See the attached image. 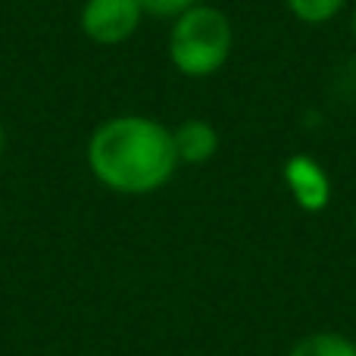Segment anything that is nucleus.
I'll use <instances>...</instances> for the list:
<instances>
[{"label":"nucleus","mask_w":356,"mask_h":356,"mask_svg":"<svg viewBox=\"0 0 356 356\" xmlns=\"http://www.w3.org/2000/svg\"><path fill=\"white\" fill-rule=\"evenodd\" d=\"M88 169L106 191L144 197L166 188L181 166L172 129L160 119L125 113L104 119L88 138Z\"/></svg>","instance_id":"1"},{"label":"nucleus","mask_w":356,"mask_h":356,"mask_svg":"<svg viewBox=\"0 0 356 356\" xmlns=\"http://www.w3.org/2000/svg\"><path fill=\"white\" fill-rule=\"evenodd\" d=\"M234 47L232 19L209 3H197L172 19L166 41L169 63L184 79H209L228 63Z\"/></svg>","instance_id":"2"},{"label":"nucleus","mask_w":356,"mask_h":356,"mask_svg":"<svg viewBox=\"0 0 356 356\" xmlns=\"http://www.w3.org/2000/svg\"><path fill=\"white\" fill-rule=\"evenodd\" d=\"M144 10L138 0H85L79 13V29L88 41L100 47H116L138 35Z\"/></svg>","instance_id":"3"},{"label":"nucleus","mask_w":356,"mask_h":356,"mask_svg":"<svg viewBox=\"0 0 356 356\" xmlns=\"http://www.w3.org/2000/svg\"><path fill=\"white\" fill-rule=\"evenodd\" d=\"M282 172H284V184H288L291 197H294V203L300 209L322 213L328 207V200H332V178H328V172L313 156H303V154L291 156Z\"/></svg>","instance_id":"4"},{"label":"nucleus","mask_w":356,"mask_h":356,"mask_svg":"<svg viewBox=\"0 0 356 356\" xmlns=\"http://www.w3.org/2000/svg\"><path fill=\"white\" fill-rule=\"evenodd\" d=\"M172 138L178 163H184V166H203L219 154V131L207 119H184L172 129Z\"/></svg>","instance_id":"5"},{"label":"nucleus","mask_w":356,"mask_h":356,"mask_svg":"<svg viewBox=\"0 0 356 356\" xmlns=\"http://www.w3.org/2000/svg\"><path fill=\"white\" fill-rule=\"evenodd\" d=\"M288 356H356V341L338 332H313L297 341Z\"/></svg>","instance_id":"6"},{"label":"nucleus","mask_w":356,"mask_h":356,"mask_svg":"<svg viewBox=\"0 0 356 356\" xmlns=\"http://www.w3.org/2000/svg\"><path fill=\"white\" fill-rule=\"evenodd\" d=\"M291 16L303 25H325L347 6V0H284Z\"/></svg>","instance_id":"7"},{"label":"nucleus","mask_w":356,"mask_h":356,"mask_svg":"<svg viewBox=\"0 0 356 356\" xmlns=\"http://www.w3.org/2000/svg\"><path fill=\"white\" fill-rule=\"evenodd\" d=\"M144 10V16H154V19H175L181 13H188L191 6L203 3V0H138Z\"/></svg>","instance_id":"8"},{"label":"nucleus","mask_w":356,"mask_h":356,"mask_svg":"<svg viewBox=\"0 0 356 356\" xmlns=\"http://www.w3.org/2000/svg\"><path fill=\"white\" fill-rule=\"evenodd\" d=\"M3 144H6V135H3V122H0V156H3Z\"/></svg>","instance_id":"9"},{"label":"nucleus","mask_w":356,"mask_h":356,"mask_svg":"<svg viewBox=\"0 0 356 356\" xmlns=\"http://www.w3.org/2000/svg\"><path fill=\"white\" fill-rule=\"evenodd\" d=\"M353 41H356V13H353Z\"/></svg>","instance_id":"10"},{"label":"nucleus","mask_w":356,"mask_h":356,"mask_svg":"<svg viewBox=\"0 0 356 356\" xmlns=\"http://www.w3.org/2000/svg\"><path fill=\"white\" fill-rule=\"evenodd\" d=\"M353 234H356V213H353Z\"/></svg>","instance_id":"11"}]
</instances>
